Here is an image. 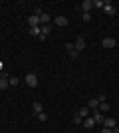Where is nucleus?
I'll return each mask as SVG.
<instances>
[{
  "label": "nucleus",
  "mask_w": 119,
  "mask_h": 133,
  "mask_svg": "<svg viewBox=\"0 0 119 133\" xmlns=\"http://www.w3.org/2000/svg\"><path fill=\"white\" fill-rule=\"evenodd\" d=\"M50 20H52V18H50V14H48V12H44V14L40 16V24H42V26H46Z\"/></svg>",
  "instance_id": "15"
},
{
  "label": "nucleus",
  "mask_w": 119,
  "mask_h": 133,
  "mask_svg": "<svg viewBox=\"0 0 119 133\" xmlns=\"http://www.w3.org/2000/svg\"><path fill=\"white\" fill-rule=\"evenodd\" d=\"M30 34H32V36H42V26H34V28H30Z\"/></svg>",
  "instance_id": "17"
},
{
  "label": "nucleus",
  "mask_w": 119,
  "mask_h": 133,
  "mask_svg": "<svg viewBox=\"0 0 119 133\" xmlns=\"http://www.w3.org/2000/svg\"><path fill=\"white\" fill-rule=\"evenodd\" d=\"M78 115H79V117H83V119H85V117H89V107H87V105H85V107H79Z\"/></svg>",
  "instance_id": "12"
},
{
  "label": "nucleus",
  "mask_w": 119,
  "mask_h": 133,
  "mask_svg": "<svg viewBox=\"0 0 119 133\" xmlns=\"http://www.w3.org/2000/svg\"><path fill=\"white\" fill-rule=\"evenodd\" d=\"M79 8L83 10V14H89V10H91V8H93V2H91V0H83Z\"/></svg>",
  "instance_id": "6"
},
{
  "label": "nucleus",
  "mask_w": 119,
  "mask_h": 133,
  "mask_svg": "<svg viewBox=\"0 0 119 133\" xmlns=\"http://www.w3.org/2000/svg\"><path fill=\"white\" fill-rule=\"evenodd\" d=\"M26 85H30V88H36L38 85V76L36 74H26Z\"/></svg>",
  "instance_id": "2"
},
{
  "label": "nucleus",
  "mask_w": 119,
  "mask_h": 133,
  "mask_svg": "<svg viewBox=\"0 0 119 133\" xmlns=\"http://www.w3.org/2000/svg\"><path fill=\"white\" fill-rule=\"evenodd\" d=\"M74 123H75V125H79V123H83V117H79L78 113H75V115H74Z\"/></svg>",
  "instance_id": "21"
},
{
  "label": "nucleus",
  "mask_w": 119,
  "mask_h": 133,
  "mask_svg": "<svg viewBox=\"0 0 119 133\" xmlns=\"http://www.w3.org/2000/svg\"><path fill=\"white\" fill-rule=\"evenodd\" d=\"M78 54H79V52H75V50H74V52H69V58H74V60H75V58H78Z\"/></svg>",
  "instance_id": "25"
},
{
  "label": "nucleus",
  "mask_w": 119,
  "mask_h": 133,
  "mask_svg": "<svg viewBox=\"0 0 119 133\" xmlns=\"http://www.w3.org/2000/svg\"><path fill=\"white\" fill-rule=\"evenodd\" d=\"M87 107H89V111L97 109V107H99V99H89L87 101Z\"/></svg>",
  "instance_id": "14"
},
{
  "label": "nucleus",
  "mask_w": 119,
  "mask_h": 133,
  "mask_svg": "<svg viewBox=\"0 0 119 133\" xmlns=\"http://www.w3.org/2000/svg\"><path fill=\"white\" fill-rule=\"evenodd\" d=\"M103 119H105V115H103L99 109H93V121L95 123H103Z\"/></svg>",
  "instance_id": "8"
},
{
  "label": "nucleus",
  "mask_w": 119,
  "mask_h": 133,
  "mask_svg": "<svg viewBox=\"0 0 119 133\" xmlns=\"http://www.w3.org/2000/svg\"><path fill=\"white\" fill-rule=\"evenodd\" d=\"M103 127L113 129V127H117V121H115L113 117H105V119H103Z\"/></svg>",
  "instance_id": "5"
},
{
  "label": "nucleus",
  "mask_w": 119,
  "mask_h": 133,
  "mask_svg": "<svg viewBox=\"0 0 119 133\" xmlns=\"http://www.w3.org/2000/svg\"><path fill=\"white\" fill-rule=\"evenodd\" d=\"M101 133H113V131H111V129H107V127H103V131Z\"/></svg>",
  "instance_id": "26"
},
{
  "label": "nucleus",
  "mask_w": 119,
  "mask_h": 133,
  "mask_svg": "<svg viewBox=\"0 0 119 133\" xmlns=\"http://www.w3.org/2000/svg\"><path fill=\"white\" fill-rule=\"evenodd\" d=\"M8 83H10V85H18V83H20V78H16V76H10V78H8Z\"/></svg>",
  "instance_id": "18"
},
{
  "label": "nucleus",
  "mask_w": 119,
  "mask_h": 133,
  "mask_svg": "<svg viewBox=\"0 0 119 133\" xmlns=\"http://www.w3.org/2000/svg\"><path fill=\"white\" fill-rule=\"evenodd\" d=\"M66 50H68V52H74L75 48H74V44H72V42H68V44H66Z\"/></svg>",
  "instance_id": "23"
},
{
  "label": "nucleus",
  "mask_w": 119,
  "mask_h": 133,
  "mask_svg": "<svg viewBox=\"0 0 119 133\" xmlns=\"http://www.w3.org/2000/svg\"><path fill=\"white\" fill-rule=\"evenodd\" d=\"M40 119V121H46V119H48V115H46V111H42V113H38V115H36Z\"/></svg>",
  "instance_id": "22"
},
{
  "label": "nucleus",
  "mask_w": 119,
  "mask_h": 133,
  "mask_svg": "<svg viewBox=\"0 0 119 133\" xmlns=\"http://www.w3.org/2000/svg\"><path fill=\"white\" fill-rule=\"evenodd\" d=\"M32 111L38 115V113H42V111H44V105H42L40 101H34V103H32Z\"/></svg>",
  "instance_id": "11"
},
{
  "label": "nucleus",
  "mask_w": 119,
  "mask_h": 133,
  "mask_svg": "<svg viewBox=\"0 0 119 133\" xmlns=\"http://www.w3.org/2000/svg\"><path fill=\"white\" fill-rule=\"evenodd\" d=\"M97 109H99V111H101V113H103V115H105V113H107V111H109V103H107V101H101Z\"/></svg>",
  "instance_id": "16"
},
{
  "label": "nucleus",
  "mask_w": 119,
  "mask_h": 133,
  "mask_svg": "<svg viewBox=\"0 0 119 133\" xmlns=\"http://www.w3.org/2000/svg\"><path fill=\"white\" fill-rule=\"evenodd\" d=\"M74 48H75V52H83V50H85V40L81 38V36H79V38H75Z\"/></svg>",
  "instance_id": "4"
},
{
  "label": "nucleus",
  "mask_w": 119,
  "mask_h": 133,
  "mask_svg": "<svg viewBox=\"0 0 119 133\" xmlns=\"http://www.w3.org/2000/svg\"><path fill=\"white\" fill-rule=\"evenodd\" d=\"M8 85H10V83H8V79H2V78H0V89H6Z\"/></svg>",
  "instance_id": "20"
},
{
  "label": "nucleus",
  "mask_w": 119,
  "mask_h": 133,
  "mask_svg": "<svg viewBox=\"0 0 119 133\" xmlns=\"http://www.w3.org/2000/svg\"><path fill=\"white\" fill-rule=\"evenodd\" d=\"M28 26H30V28L40 26V18H38V16H34V14H32V16H28Z\"/></svg>",
  "instance_id": "9"
},
{
  "label": "nucleus",
  "mask_w": 119,
  "mask_h": 133,
  "mask_svg": "<svg viewBox=\"0 0 119 133\" xmlns=\"http://www.w3.org/2000/svg\"><path fill=\"white\" fill-rule=\"evenodd\" d=\"M54 22H56V26H58V28H64V26H68V24H69V20H68L66 16H58Z\"/></svg>",
  "instance_id": "7"
},
{
  "label": "nucleus",
  "mask_w": 119,
  "mask_h": 133,
  "mask_svg": "<svg viewBox=\"0 0 119 133\" xmlns=\"http://www.w3.org/2000/svg\"><path fill=\"white\" fill-rule=\"evenodd\" d=\"M91 20V14H83V22H89Z\"/></svg>",
  "instance_id": "24"
},
{
  "label": "nucleus",
  "mask_w": 119,
  "mask_h": 133,
  "mask_svg": "<svg viewBox=\"0 0 119 133\" xmlns=\"http://www.w3.org/2000/svg\"><path fill=\"white\" fill-rule=\"evenodd\" d=\"M101 46H103V48H107V50H109V48H115V46H117V40H115V38H109V36H107V38L101 40Z\"/></svg>",
  "instance_id": "3"
},
{
  "label": "nucleus",
  "mask_w": 119,
  "mask_h": 133,
  "mask_svg": "<svg viewBox=\"0 0 119 133\" xmlns=\"http://www.w3.org/2000/svg\"><path fill=\"white\" fill-rule=\"evenodd\" d=\"M101 10L105 12L107 16H115V14H117V8H115V6L111 4V2H105V4H103V8H101Z\"/></svg>",
  "instance_id": "1"
},
{
  "label": "nucleus",
  "mask_w": 119,
  "mask_h": 133,
  "mask_svg": "<svg viewBox=\"0 0 119 133\" xmlns=\"http://www.w3.org/2000/svg\"><path fill=\"white\" fill-rule=\"evenodd\" d=\"M103 4H105L103 0H93V8H103Z\"/></svg>",
  "instance_id": "19"
},
{
  "label": "nucleus",
  "mask_w": 119,
  "mask_h": 133,
  "mask_svg": "<svg viewBox=\"0 0 119 133\" xmlns=\"http://www.w3.org/2000/svg\"><path fill=\"white\" fill-rule=\"evenodd\" d=\"M111 131H113V133H119V125H117V127H113Z\"/></svg>",
  "instance_id": "27"
},
{
  "label": "nucleus",
  "mask_w": 119,
  "mask_h": 133,
  "mask_svg": "<svg viewBox=\"0 0 119 133\" xmlns=\"http://www.w3.org/2000/svg\"><path fill=\"white\" fill-rule=\"evenodd\" d=\"M52 32V26L50 24H46V26H42V36H40V40H44L46 36H48V34Z\"/></svg>",
  "instance_id": "13"
},
{
  "label": "nucleus",
  "mask_w": 119,
  "mask_h": 133,
  "mask_svg": "<svg viewBox=\"0 0 119 133\" xmlns=\"http://www.w3.org/2000/svg\"><path fill=\"white\" fill-rule=\"evenodd\" d=\"M81 125H83L85 129H93V125H95V121H93V117H85Z\"/></svg>",
  "instance_id": "10"
}]
</instances>
